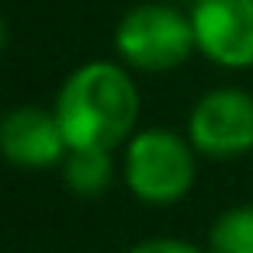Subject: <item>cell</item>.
Masks as SVG:
<instances>
[{"label": "cell", "mask_w": 253, "mask_h": 253, "mask_svg": "<svg viewBox=\"0 0 253 253\" xmlns=\"http://www.w3.org/2000/svg\"><path fill=\"white\" fill-rule=\"evenodd\" d=\"M0 156L21 170H49L63 167L70 156V142L56 122L52 108L18 104L0 115Z\"/></svg>", "instance_id": "cell-6"}, {"label": "cell", "mask_w": 253, "mask_h": 253, "mask_svg": "<svg viewBox=\"0 0 253 253\" xmlns=\"http://www.w3.org/2000/svg\"><path fill=\"white\" fill-rule=\"evenodd\" d=\"M122 180L142 205H177L198 180V153L191 139L173 128H139L125 142Z\"/></svg>", "instance_id": "cell-2"}, {"label": "cell", "mask_w": 253, "mask_h": 253, "mask_svg": "<svg viewBox=\"0 0 253 253\" xmlns=\"http://www.w3.org/2000/svg\"><path fill=\"white\" fill-rule=\"evenodd\" d=\"M167 4H177V7H194L198 0H167Z\"/></svg>", "instance_id": "cell-11"}, {"label": "cell", "mask_w": 253, "mask_h": 253, "mask_svg": "<svg viewBox=\"0 0 253 253\" xmlns=\"http://www.w3.org/2000/svg\"><path fill=\"white\" fill-rule=\"evenodd\" d=\"M198 156L236 160L253 153V94L243 87H215L198 97L187 115V132Z\"/></svg>", "instance_id": "cell-4"}, {"label": "cell", "mask_w": 253, "mask_h": 253, "mask_svg": "<svg viewBox=\"0 0 253 253\" xmlns=\"http://www.w3.org/2000/svg\"><path fill=\"white\" fill-rule=\"evenodd\" d=\"M198 52L222 70H253V0H198L187 11Z\"/></svg>", "instance_id": "cell-5"}, {"label": "cell", "mask_w": 253, "mask_h": 253, "mask_svg": "<svg viewBox=\"0 0 253 253\" xmlns=\"http://www.w3.org/2000/svg\"><path fill=\"white\" fill-rule=\"evenodd\" d=\"M4 45H7V21L0 14V52H4Z\"/></svg>", "instance_id": "cell-10"}, {"label": "cell", "mask_w": 253, "mask_h": 253, "mask_svg": "<svg viewBox=\"0 0 253 253\" xmlns=\"http://www.w3.org/2000/svg\"><path fill=\"white\" fill-rule=\"evenodd\" d=\"M115 52L132 73H170L198 52L191 14L167 0L135 4L115 25Z\"/></svg>", "instance_id": "cell-3"}, {"label": "cell", "mask_w": 253, "mask_h": 253, "mask_svg": "<svg viewBox=\"0 0 253 253\" xmlns=\"http://www.w3.org/2000/svg\"><path fill=\"white\" fill-rule=\"evenodd\" d=\"M139 87L128 66L111 59H90L77 66L56 94V122L70 149H108L125 146L139 128Z\"/></svg>", "instance_id": "cell-1"}, {"label": "cell", "mask_w": 253, "mask_h": 253, "mask_svg": "<svg viewBox=\"0 0 253 253\" xmlns=\"http://www.w3.org/2000/svg\"><path fill=\"white\" fill-rule=\"evenodd\" d=\"M63 180L80 198H97L115 180V156L108 149H70L63 160Z\"/></svg>", "instance_id": "cell-7"}, {"label": "cell", "mask_w": 253, "mask_h": 253, "mask_svg": "<svg viewBox=\"0 0 253 253\" xmlns=\"http://www.w3.org/2000/svg\"><path fill=\"white\" fill-rule=\"evenodd\" d=\"M208 253H253V205H232L211 222Z\"/></svg>", "instance_id": "cell-8"}, {"label": "cell", "mask_w": 253, "mask_h": 253, "mask_svg": "<svg viewBox=\"0 0 253 253\" xmlns=\"http://www.w3.org/2000/svg\"><path fill=\"white\" fill-rule=\"evenodd\" d=\"M128 253H208V250H201V246H194V243H187V239L156 236V239H142V243H135Z\"/></svg>", "instance_id": "cell-9"}]
</instances>
